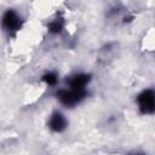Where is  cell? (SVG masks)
I'll use <instances>...</instances> for the list:
<instances>
[{
  "label": "cell",
  "mask_w": 155,
  "mask_h": 155,
  "mask_svg": "<svg viewBox=\"0 0 155 155\" xmlns=\"http://www.w3.org/2000/svg\"><path fill=\"white\" fill-rule=\"evenodd\" d=\"M42 80H44L46 84H48V85H54V84L57 82V76H56V74H53V73H47V74L44 75Z\"/></svg>",
  "instance_id": "6"
},
{
  "label": "cell",
  "mask_w": 155,
  "mask_h": 155,
  "mask_svg": "<svg viewBox=\"0 0 155 155\" xmlns=\"http://www.w3.org/2000/svg\"><path fill=\"white\" fill-rule=\"evenodd\" d=\"M50 31H52V33H59L61 30H62V28H63V25H62V23L61 22H58V21H54V22H52L51 24H50Z\"/></svg>",
  "instance_id": "7"
},
{
  "label": "cell",
  "mask_w": 155,
  "mask_h": 155,
  "mask_svg": "<svg viewBox=\"0 0 155 155\" xmlns=\"http://www.w3.org/2000/svg\"><path fill=\"white\" fill-rule=\"evenodd\" d=\"M2 27L6 30H10V31L18 30L19 27H21V18H19V16L15 11H12V10L7 11L4 15V17H2Z\"/></svg>",
  "instance_id": "3"
},
{
  "label": "cell",
  "mask_w": 155,
  "mask_h": 155,
  "mask_svg": "<svg viewBox=\"0 0 155 155\" xmlns=\"http://www.w3.org/2000/svg\"><path fill=\"white\" fill-rule=\"evenodd\" d=\"M59 101L65 104V105H74L79 103L84 97L86 96L85 90H76V88H70V90H61L57 93Z\"/></svg>",
  "instance_id": "1"
},
{
  "label": "cell",
  "mask_w": 155,
  "mask_h": 155,
  "mask_svg": "<svg viewBox=\"0 0 155 155\" xmlns=\"http://www.w3.org/2000/svg\"><path fill=\"white\" fill-rule=\"evenodd\" d=\"M88 81H90V76L86 75V74H79V75H75V76L70 80V82H69V84H70V88L84 90Z\"/></svg>",
  "instance_id": "5"
},
{
  "label": "cell",
  "mask_w": 155,
  "mask_h": 155,
  "mask_svg": "<svg viewBox=\"0 0 155 155\" xmlns=\"http://www.w3.org/2000/svg\"><path fill=\"white\" fill-rule=\"evenodd\" d=\"M48 125H50V128H51L52 131H54V132H61V131H63V130L65 128L67 121H65V119H64V116H63L62 114L54 113V114L51 116Z\"/></svg>",
  "instance_id": "4"
},
{
  "label": "cell",
  "mask_w": 155,
  "mask_h": 155,
  "mask_svg": "<svg viewBox=\"0 0 155 155\" xmlns=\"http://www.w3.org/2000/svg\"><path fill=\"white\" fill-rule=\"evenodd\" d=\"M138 103H139V108L143 113L145 114H150L154 111L155 109V97H154V92L151 90H147L143 91L139 97H138Z\"/></svg>",
  "instance_id": "2"
}]
</instances>
